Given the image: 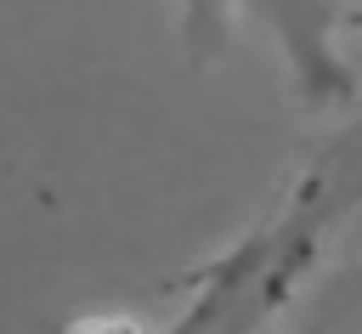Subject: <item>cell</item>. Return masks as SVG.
Segmentation results:
<instances>
[{"label":"cell","instance_id":"1","mask_svg":"<svg viewBox=\"0 0 362 334\" xmlns=\"http://www.w3.org/2000/svg\"><path fill=\"white\" fill-rule=\"evenodd\" d=\"M238 23H260L266 40H277L294 85L305 102H351L356 74L339 51V28L356 23V6L345 0H181V51L187 62H209Z\"/></svg>","mask_w":362,"mask_h":334},{"label":"cell","instance_id":"2","mask_svg":"<svg viewBox=\"0 0 362 334\" xmlns=\"http://www.w3.org/2000/svg\"><path fill=\"white\" fill-rule=\"evenodd\" d=\"M356 23H362V6H356Z\"/></svg>","mask_w":362,"mask_h":334}]
</instances>
